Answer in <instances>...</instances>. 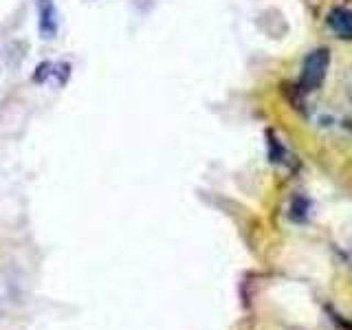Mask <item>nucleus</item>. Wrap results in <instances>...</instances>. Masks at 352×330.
I'll use <instances>...</instances> for the list:
<instances>
[{
  "label": "nucleus",
  "mask_w": 352,
  "mask_h": 330,
  "mask_svg": "<svg viewBox=\"0 0 352 330\" xmlns=\"http://www.w3.org/2000/svg\"><path fill=\"white\" fill-rule=\"evenodd\" d=\"M328 66H330V51L326 47L313 49L311 53H308L306 60H304V66H302V75H300L302 91H306V93L317 91V88L322 86L326 80Z\"/></svg>",
  "instance_id": "1"
},
{
  "label": "nucleus",
  "mask_w": 352,
  "mask_h": 330,
  "mask_svg": "<svg viewBox=\"0 0 352 330\" xmlns=\"http://www.w3.org/2000/svg\"><path fill=\"white\" fill-rule=\"evenodd\" d=\"M38 31L42 40H55L60 33L62 20H60V11L55 0H38Z\"/></svg>",
  "instance_id": "2"
},
{
  "label": "nucleus",
  "mask_w": 352,
  "mask_h": 330,
  "mask_svg": "<svg viewBox=\"0 0 352 330\" xmlns=\"http://www.w3.org/2000/svg\"><path fill=\"white\" fill-rule=\"evenodd\" d=\"M326 25L339 40H352V9L333 7L326 16Z\"/></svg>",
  "instance_id": "3"
},
{
  "label": "nucleus",
  "mask_w": 352,
  "mask_h": 330,
  "mask_svg": "<svg viewBox=\"0 0 352 330\" xmlns=\"http://www.w3.org/2000/svg\"><path fill=\"white\" fill-rule=\"evenodd\" d=\"M66 75H69V64L62 62H47L38 66L36 73V82L47 84V86H62L66 82Z\"/></svg>",
  "instance_id": "4"
},
{
  "label": "nucleus",
  "mask_w": 352,
  "mask_h": 330,
  "mask_svg": "<svg viewBox=\"0 0 352 330\" xmlns=\"http://www.w3.org/2000/svg\"><path fill=\"white\" fill-rule=\"evenodd\" d=\"M344 88H346L348 99L352 102V69H348V73H346V77H344Z\"/></svg>",
  "instance_id": "5"
},
{
  "label": "nucleus",
  "mask_w": 352,
  "mask_h": 330,
  "mask_svg": "<svg viewBox=\"0 0 352 330\" xmlns=\"http://www.w3.org/2000/svg\"><path fill=\"white\" fill-rule=\"evenodd\" d=\"M350 256H352V245H350Z\"/></svg>",
  "instance_id": "6"
}]
</instances>
